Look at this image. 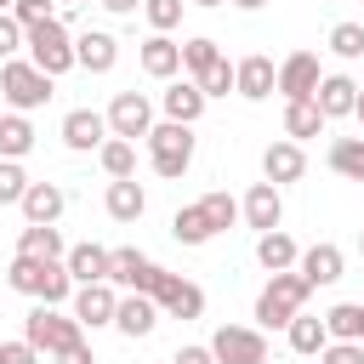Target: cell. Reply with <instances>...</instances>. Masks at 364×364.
I'll return each mask as SVG.
<instances>
[{
	"mask_svg": "<svg viewBox=\"0 0 364 364\" xmlns=\"http://www.w3.org/2000/svg\"><path fill=\"white\" fill-rule=\"evenodd\" d=\"M102 114H108V136L142 142V136L154 131V97H148V91H114V102H108Z\"/></svg>",
	"mask_w": 364,
	"mask_h": 364,
	"instance_id": "obj_8",
	"label": "cell"
},
{
	"mask_svg": "<svg viewBox=\"0 0 364 364\" xmlns=\"http://www.w3.org/2000/svg\"><path fill=\"white\" fill-rule=\"evenodd\" d=\"M193 6H228V0H193Z\"/></svg>",
	"mask_w": 364,
	"mask_h": 364,
	"instance_id": "obj_51",
	"label": "cell"
},
{
	"mask_svg": "<svg viewBox=\"0 0 364 364\" xmlns=\"http://www.w3.org/2000/svg\"><path fill=\"white\" fill-rule=\"evenodd\" d=\"M63 267H68V279H74V284L108 279V245H91V239H80V245H68V250H63Z\"/></svg>",
	"mask_w": 364,
	"mask_h": 364,
	"instance_id": "obj_25",
	"label": "cell"
},
{
	"mask_svg": "<svg viewBox=\"0 0 364 364\" xmlns=\"http://www.w3.org/2000/svg\"><path fill=\"white\" fill-rule=\"evenodd\" d=\"M57 136H63L68 154H97V148L108 142V114H102V108H68Z\"/></svg>",
	"mask_w": 364,
	"mask_h": 364,
	"instance_id": "obj_13",
	"label": "cell"
},
{
	"mask_svg": "<svg viewBox=\"0 0 364 364\" xmlns=\"http://www.w3.org/2000/svg\"><path fill=\"white\" fill-rule=\"evenodd\" d=\"M6 284L28 301H46V307H68V296H74V279L57 256H23L17 250L11 267H6Z\"/></svg>",
	"mask_w": 364,
	"mask_h": 364,
	"instance_id": "obj_1",
	"label": "cell"
},
{
	"mask_svg": "<svg viewBox=\"0 0 364 364\" xmlns=\"http://www.w3.org/2000/svg\"><path fill=\"white\" fill-rule=\"evenodd\" d=\"M171 239H176V245H188V250H199V245H210L216 233H210V222H205V210H199V205H182V210L171 216Z\"/></svg>",
	"mask_w": 364,
	"mask_h": 364,
	"instance_id": "obj_32",
	"label": "cell"
},
{
	"mask_svg": "<svg viewBox=\"0 0 364 364\" xmlns=\"http://www.w3.org/2000/svg\"><path fill=\"white\" fill-rule=\"evenodd\" d=\"M136 63H142V74L148 80H176L182 74V40H171V34H148L142 46H136Z\"/></svg>",
	"mask_w": 364,
	"mask_h": 364,
	"instance_id": "obj_20",
	"label": "cell"
},
{
	"mask_svg": "<svg viewBox=\"0 0 364 364\" xmlns=\"http://www.w3.org/2000/svg\"><path fill=\"white\" fill-rule=\"evenodd\" d=\"M102 210H108L114 222H142V210H148V193H142V182H136V176H119V182H108V193H102Z\"/></svg>",
	"mask_w": 364,
	"mask_h": 364,
	"instance_id": "obj_24",
	"label": "cell"
},
{
	"mask_svg": "<svg viewBox=\"0 0 364 364\" xmlns=\"http://www.w3.org/2000/svg\"><path fill=\"white\" fill-rule=\"evenodd\" d=\"M148 296L159 301V318H205V290L193 279L171 273V267H159V279H154Z\"/></svg>",
	"mask_w": 364,
	"mask_h": 364,
	"instance_id": "obj_9",
	"label": "cell"
},
{
	"mask_svg": "<svg viewBox=\"0 0 364 364\" xmlns=\"http://www.w3.org/2000/svg\"><path fill=\"white\" fill-rule=\"evenodd\" d=\"M23 188H28L23 159H0V210H6V205H17V199H23Z\"/></svg>",
	"mask_w": 364,
	"mask_h": 364,
	"instance_id": "obj_39",
	"label": "cell"
},
{
	"mask_svg": "<svg viewBox=\"0 0 364 364\" xmlns=\"http://www.w3.org/2000/svg\"><path fill=\"white\" fill-rule=\"evenodd\" d=\"M353 119H358V136H364V85H358V102H353Z\"/></svg>",
	"mask_w": 364,
	"mask_h": 364,
	"instance_id": "obj_48",
	"label": "cell"
},
{
	"mask_svg": "<svg viewBox=\"0 0 364 364\" xmlns=\"http://www.w3.org/2000/svg\"><path fill=\"white\" fill-rule=\"evenodd\" d=\"M205 347L216 353V364H267V330L256 324H216Z\"/></svg>",
	"mask_w": 364,
	"mask_h": 364,
	"instance_id": "obj_7",
	"label": "cell"
},
{
	"mask_svg": "<svg viewBox=\"0 0 364 364\" xmlns=\"http://www.w3.org/2000/svg\"><path fill=\"white\" fill-rule=\"evenodd\" d=\"M85 330H80V318L68 313V307H46V301H34L28 307V318H23V341L28 347H40V358H51V353H63V347H74Z\"/></svg>",
	"mask_w": 364,
	"mask_h": 364,
	"instance_id": "obj_6",
	"label": "cell"
},
{
	"mask_svg": "<svg viewBox=\"0 0 364 364\" xmlns=\"http://www.w3.org/2000/svg\"><path fill=\"white\" fill-rule=\"evenodd\" d=\"M34 119L28 114H17V108H6L0 114V159H28L34 154Z\"/></svg>",
	"mask_w": 364,
	"mask_h": 364,
	"instance_id": "obj_27",
	"label": "cell"
},
{
	"mask_svg": "<svg viewBox=\"0 0 364 364\" xmlns=\"http://www.w3.org/2000/svg\"><path fill=\"white\" fill-rule=\"evenodd\" d=\"M97 6H102L108 17H136V11H142V0H97Z\"/></svg>",
	"mask_w": 364,
	"mask_h": 364,
	"instance_id": "obj_47",
	"label": "cell"
},
{
	"mask_svg": "<svg viewBox=\"0 0 364 364\" xmlns=\"http://www.w3.org/2000/svg\"><path fill=\"white\" fill-rule=\"evenodd\" d=\"M182 6H188V0H142V17H148L154 34H171V28L182 23Z\"/></svg>",
	"mask_w": 364,
	"mask_h": 364,
	"instance_id": "obj_38",
	"label": "cell"
},
{
	"mask_svg": "<svg viewBox=\"0 0 364 364\" xmlns=\"http://www.w3.org/2000/svg\"><path fill=\"white\" fill-rule=\"evenodd\" d=\"M313 102H318L324 119H347L353 102H358V80H353V74H324L318 91H313Z\"/></svg>",
	"mask_w": 364,
	"mask_h": 364,
	"instance_id": "obj_23",
	"label": "cell"
},
{
	"mask_svg": "<svg viewBox=\"0 0 364 364\" xmlns=\"http://www.w3.org/2000/svg\"><path fill=\"white\" fill-rule=\"evenodd\" d=\"M296 256H301V245H296L284 228H273V233H256V262H262L267 273H284V267H296Z\"/></svg>",
	"mask_w": 364,
	"mask_h": 364,
	"instance_id": "obj_29",
	"label": "cell"
},
{
	"mask_svg": "<svg viewBox=\"0 0 364 364\" xmlns=\"http://www.w3.org/2000/svg\"><path fill=\"white\" fill-rule=\"evenodd\" d=\"M114 307H119V290H114L108 279L74 284V296H68V313L80 318V330H108V324H114Z\"/></svg>",
	"mask_w": 364,
	"mask_h": 364,
	"instance_id": "obj_10",
	"label": "cell"
},
{
	"mask_svg": "<svg viewBox=\"0 0 364 364\" xmlns=\"http://www.w3.org/2000/svg\"><path fill=\"white\" fill-rule=\"evenodd\" d=\"M17 250H23V256H57V262H63V250H68V245H63L57 222H28V228L17 233Z\"/></svg>",
	"mask_w": 364,
	"mask_h": 364,
	"instance_id": "obj_33",
	"label": "cell"
},
{
	"mask_svg": "<svg viewBox=\"0 0 364 364\" xmlns=\"http://www.w3.org/2000/svg\"><path fill=\"white\" fill-rule=\"evenodd\" d=\"M324 330L330 341H364V301H336L324 313Z\"/></svg>",
	"mask_w": 364,
	"mask_h": 364,
	"instance_id": "obj_34",
	"label": "cell"
},
{
	"mask_svg": "<svg viewBox=\"0 0 364 364\" xmlns=\"http://www.w3.org/2000/svg\"><path fill=\"white\" fill-rule=\"evenodd\" d=\"M199 210H205V222H210V233H228L233 222H239V199L228 193V188H210L205 199H193Z\"/></svg>",
	"mask_w": 364,
	"mask_h": 364,
	"instance_id": "obj_35",
	"label": "cell"
},
{
	"mask_svg": "<svg viewBox=\"0 0 364 364\" xmlns=\"http://www.w3.org/2000/svg\"><path fill=\"white\" fill-rule=\"evenodd\" d=\"M0 11H11V0H0Z\"/></svg>",
	"mask_w": 364,
	"mask_h": 364,
	"instance_id": "obj_53",
	"label": "cell"
},
{
	"mask_svg": "<svg viewBox=\"0 0 364 364\" xmlns=\"http://www.w3.org/2000/svg\"><path fill=\"white\" fill-rule=\"evenodd\" d=\"M284 341H290V353H301V358H318V347L330 341V330H324V313H296L290 324H284Z\"/></svg>",
	"mask_w": 364,
	"mask_h": 364,
	"instance_id": "obj_26",
	"label": "cell"
},
{
	"mask_svg": "<svg viewBox=\"0 0 364 364\" xmlns=\"http://www.w3.org/2000/svg\"><path fill=\"white\" fill-rule=\"evenodd\" d=\"M57 6H97V0H57Z\"/></svg>",
	"mask_w": 364,
	"mask_h": 364,
	"instance_id": "obj_50",
	"label": "cell"
},
{
	"mask_svg": "<svg viewBox=\"0 0 364 364\" xmlns=\"http://www.w3.org/2000/svg\"><path fill=\"white\" fill-rule=\"evenodd\" d=\"M296 273L318 290V284H336L341 273H347V256H341V245H330V239H318V245H307L301 256H296Z\"/></svg>",
	"mask_w": 364,
	"mask_h": 364,
	"instance_id": "obj_21",
	"label": "cell"
},
{
	"mask_svg": "<svg viewBox=\"0 0 364 364\" xmlns=\"http://www.w3.org/2000/svg\"><path fill=\"white\" fill-rule=\"evenodd\" d=\"M11 17H17L23 28H34V23H46V17H63V11H57V0H11Z\"/></svg>",
	"mask_w": 364,
	"mask_h": 364,
	"instance_id": "obj_41",
	"label": "cell"
},
{
	"mask_svg": "<svg viewBox=\"0 0 364 364\" xmlns=\"http://www.w3.org/2000/svg\"><path fill=\"white\" fill-rule=\"evenodd\" d=\"M205 108H210V97L188 80V74H176V80H165V91H159V114L165 119H182V125H199L205 119Z\"/></svg>",
	"mask_w": 364,
	"mask_h": 364,
	"instance_id": "obj_15",
	"label": "cell"
},
{
	"mask_svg": "<svg viewBox=\"0 0 364 364\" xmlns=\"http://www.w3.org/2000/svg\"><path fill=\"white\" fill-rule=\"evenodd\" d=\"M318 6H324V0H318Z\"/></svg>",
	"mask_w": 364,
	"mask_h": 364,
	"instance_id": "obj_54",
	"label": "cell"
},
{
	"mask_svg": "<svg viewBox=\"0 0 364 364\" xmlns=\"http://www.w3.org/2000/svg\"><path fill=\"white\" fill-rule=\"evenodd\" d=\"M324 165L336 176H347V182H364V136H336L330 154H324Z\"/></svg>",
	"mask_w": 364,
	"mask_h": 364,
	"instance_id": "obj_30",
	"label": "cell"
},
{
	"mask_svg": "<svg viewBox=\"0 0 364 364\" xmlns=\"http://www.w3.org/2000/svg\"><path fill=\"white\" fill-rule=\"evenodd\" d=\"M330 51H336L341 63H358V57H364V23H336V28H330Z\"/></svg>",
	"mask_w": 364,
	"mask_h": 364,
	"instance_id": "obj_37",
	"label": "cell"
},
{
	"mask_svg": "<svg viewBox=\"0 0 364 364\" xmlns=\"http://www.w3.org/2000/svg\"><path fill=\"white\" fill-rule=\"evenodd\" d=\"M273 74H279V63H273L267 51H250V57L233 63V91H239L245 102H267V97H273Z\"/></svg>",
	"mask_w": 364,
	"mask_h": 364,
	"instance_id": "obj_17",
	"label": "cell"
},
{
	"mask_svg": "<svg viewBox=\"0 0 364 364\" xmlns=\"http://www.w3.org/2000/svg\"><path fill=\"white\" fill-rule=\"evenodd\" d=\"M239 222L245 228H256V233H273V228H284V193L262 176V182H250V193L239 199Z\"/></svg>",
	"mask_w": 364,
	"mask_h": 364,
	"instance_id": "obj_14",
	"label": "cell"
},
{
	"mask_svg": "<svg viewBox=\"0 0 364 364\" xmlns=\"http://www.w3.org/2000/svg\"><path fill=\"white\" fill-rule=\"evenodd\" d=\"M114 63H119V40H114L108 28L74 34V68H85V74H114Z\"/></svg>",
	"mask_w": 364,
	"mask_h": 364,
	"instance_id": "obj_19",
	"label": "cell"
},
{
	"mask_svg": "<svg viewBox=\"0 0 364 364\" xmlns=\"http://www.w3.org/2000/svg\"><path fill=\"white\" fill-rule=\"evenodd\" d=\"M0 364H40V347H28L23 336L17 341H0Z\"/></svg>",
	"mask_w": 364,
	"mask_h": 364,
	"instance_id": "obj_44",
	"label": "cell"
},
{
	"mask_svg": "<svg viewBox=\"0 0 364 364\" xmlns=\"http://www.w3.org/2000/svg\"><path fill=\"white\" fill-rule=\"evenodd\" d=\"M193 85H199L205 97H228V91H233V63H228V57H216V63H210Z\"/></svg>",
	"mask_w": 364,
	"mask_h": 364,
	"instance_id": "obj_40",
	"label": "cell"
},
{
	"mask_svg": "<svg viewBox=\"0 0 364 364\" xmlns=\"http://www.w3.org/2000/svg\"><path fill=\"white\" fill-rule=\"evenodd\" d=\"M216 57H222V46H216L210 34H193V40H182V74H188V80H199V74H205Z\"/></svg>",
	"mask_w": 364,
	"mask_h": 364,
	"instance_id": "obj_36",
	"label": "cell"
},
{
	"mask_svg": "<svg viewBox=\"0 0 364 364\" xmlns=\"http://www.w3.org/2000/svg\"><path fill=\"white\" fill-rule=\"evenodd\" d=\"M262 176H267L273 188L301 182V176H307V154H301V142H290V136L267 142V148H262Z\"/></svg>",
	"mask_w": 364,
	"mask_h": 364,
	"instance_id": "obj_18",
	"label": "cell"
},
{
	"mask_svg": "<svg viewBox=\"0 0 364 364\" xmlns=\"http://www.w3.org/2000/svg\"><path fill=\"white\" fill-rule=\"evenodd\" d=\"M142 148H148V165H154V176H165V182H182V176H188V165H193V148H199V136H193V125H182V119H154V131L142 136Z\"/></svg>",
	"mask_w": 364,
	"mask_h": 364,
	"instance_id": "obj_2",
	"label": "cell"
},
{
	"mask_svg": "<svg viewBox=\"0 0 364 364\" xmlns=\"http://www.w3.org/2000/svg\"><path fill=\"white\" fill-rule=\"evenodd\" d=\"M6 57H23V23L11 11H0V63Z\"/></svg>",
	"mask_w": 364,
	"mask_h": 364,
	"instance_id": "obj_43",
	"label": "cell"
},
{
	"mask_svg": "<svg viewBox=\"0 0 364 364\" xmlns=\"http://www.w3.org/2000/svg\"><path fill=\"white\" fill-rule=\"evenodd\" d=\"M23 57H28L40 74L63 80V74L74 68V28H68V17H46V23L23 28Z\"/></svg>",
	"mask_w": 364,
	"mask_h": 364,
	"instance_id": "obj_3",
	"label": "cell"
},
{
	"mask_svg": "<svg viewBox=\"0 0 364 364\" xmlns=\"http://www.w3.org/2000/svg\"><path fill=\"white\" fill-rule=\"evenodd\" d=\"M233 6H239V11H262L267 0H233Z\"/></svg>",
	"mask_w": 364,
	"mask_h": 364,
	"instance_id": "obj_49",
	"label": "cell"
},
{
	"mask_svg": "<svg viewBox=\"0 0 364 364\" xmlns=\"http://www.w3.org/2000/svg\"><path fill=\"white\" fill-rule=\"evenodd\" d=\"M358 256H364V233H358Z\"/></svg>",
	"mask_w": 364,
	"mask_h": 364,
	"instance_id": "obj_52",
	"label": "cell"
},
{
	"mask_svg": "<svg viewBox=\"0 0 364 364\" xmlns=\"http://www.w3.org/2000/svg\"><path fill=\"white\" fill-rule=\"evenodd\" d=\"M114 330H119L125 341L154 336V330H159V301H154V296H142V290H125V296H119V307H114Z\"/></svg>",
	"mask_w": 364,
	"mask_h": 364,
	"instance_id": "obj_16",
	"label": "cell"
},
{
	"mask_svg": "<svg viewBox=\"0 0 364 364\" xmlns=\"http://www.w3.org/2000/svg\"><path fill=\"white\" fill-rule=\"evenodd\" d=\"M154 279H159V262L154 256H142L136 245H114L108 250V284L114 290H154Z\"/></svg>",
	"mask_w": 364,
	"mask_h": 364,
	"instance_id": "obj_12",
	"label": "cell"
},
{
	"mask_svg": "<svg viewBox=\"0 0 364 364\" xmlns=\"http://www.w3.org/2000/svg\"><path fill=\"white\" fill-rule=\"evenodd\" d=\"M97 165H102V176H108V182H119V176H136V142H125V136H108V142L97 148Z\"/></svg>",
	"mask_w": 364,
	"mask_h": 364,
	"instance_id": "obj_31",
	"label": "cell"
},
{
	"mask_svg": "<svg viewBox=\"0 0 364 364\" xmlns=\"http://www.w3.org/2000/svg\"><path fill=\"white\" fill-rule=\"evenodd\" d=\"M0 97H6V108L34 114V108H46V102L57 97V80L40 74L28 57H6V63H0Z\"/></svg>",
	"mask_w": 364,
	"mask_h": 364,
	"instance_id": "obj_5",
	"label": "cell"
},
{
	"mask_svg": "<svg viewBox=\"0 0 364 364\" xmlns=\"http://www.w3.org/2000/svg\"><path fill=\"white\" fill-rule=\"evenodd\" d=\"M171 364H216V353H210L205 341H188V347H176V353H171Z\"/></svg>",
	"mask_w": 364,
	"mask_h": 364,
	"instance_id": "obj_45",
	"label": "cell"
},
{
	"mask_svg": "<svg viewBox=\"0 0 364 364\" xmlns=\"http://www.w3.org/2000/svg\"><path fill=\"white\" fill-rule=\"evenodd\" d=\"M17 210H23V222H63L68 193H63L57 182H28L23 199H17Z\"/></svg>",
	"mask_w": 364,
	"mask_h": 364,
	"instance_id": "obj_22",
	"label": "cell"
},
{
	"mask_svg": "<svg viewBox=\"0 0 364 364\" xmlns=\"http://www.w3.org/2000/svg\"><path fill=\"white\" fill-rule=\"evenodd\" d=\"M307 296H313V284H307L296 267L267 273V284H262V296H256V330H284V324L307 307Z\"/></svg>",
	"mask_w": 364,
	"mask_h": 364,
	"instance_id": "obj_4",
	"label": "cell"
},
{
	"mask_svg": "<svg viewBox=\"0 0 364 364\" xmlns=\"http://www.w3.org/2000/svg\"><path fill=\"white\" fill-rule=\"evenodd\" d=\"M318 364H364V341H324Z\"/></svg>",
	"mask_w": 364,
	"mask_h": 364,
	"instance_id": "obj_42",
	"label": "cell"
},
{
	"mask_svg": "<svg viewBox=\"0 0 364 364\" xmlns=\"http://www.w3.org/2000/svg\"><path fill=\"white\" fill-rule=\"evenodd\" d=\"M318 80H324L318 51H290V57L279 63V74H273V91H279L284 102H301V97H313V91H318Z\"/></svg>",
	"mask_w": 364,
	"mask_h": 364,
	"instance_id": "obj_11",
	"label": "cell"
},
{
	"mask_svg": "<svg viewBox=\"0 0 364 364\" xmlns=\"http://www.w3.org/2000/svg\"><path fill=\"white\" fill-rule=\"evenodd\" d=\"M51 358H57V364H97V353H91V341H85V336H80L74 347H63V353H51Z\"/></svg>",
	"mask_w": 364,
	"mask_h": 364,
	"instance_id": "obj_46",
	"label": "cell"
},
{
	"mask_svg": "<svg viewBox=\"0 0 364 364\" xmlns=\"http://www.w3.org/2000/svg\"><path fill=\"white\" fill-rule=\"evenodd\" d=\"M324 131H330V119L318 114V102H313V97L284 102V136H290V142H313V136H324Z\"/></svg>",
	"mask_w": 364,
	"mask_h": 364,
	"instance_id": "obj_28",
	"label": "cell"
}]
</instances>
